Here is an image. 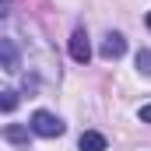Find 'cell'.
<instances>
[{
	"mask_svg": "<svg viewBox=\"0 0 151 151\" xmlns=\"http://www.w3.org/2000/svg\"><path fill=\"white\" fill-rule=\"evenodd\" d=\"M28 127H32V134H39V137H60L63 134V119L53 116L49 109H35Z\"/></svg>",
	"mask_w": 151,
	"mask_h": 151,
	"instance_id": "cell-1",
	"label": "cell"
},
{
	"mask_svg": "<svg viewBox=\"0 0 151 151\" xmlns=\"http://www.w3.org/2000/svg\"><path fill=\"white\" fill-rule=\"evenodd\" d=\"M70 56H74L77 63H88L91 60V42H88V32L84 28H74V35H70Z\"/></svg>",
	"mask_w": 151,
	"mask_h": 151,
	"instance_id": "cell-2",
	"label": "cell"
},
{
	"mask_svg": "<svg viewBox=\"0 0 151 151\" xmlns=\"http://www.w3.org/2000/svg\"><path fill=\"white\" fill-rule=\"evenodd\" d=\"M106 60H119L123 53H127V39L119 35V32H109V35L102 39V49H99Z\"/></svg>",
	"mask_w": 151,
	"mask_h": 151,
	"instance_id": "cell-3",
	"label": "cell"
},
{
	"mask_svg": "<svg viewBox=\"0 0 151 151\" xmlns=\"http://www.w3.org/2000/svg\"><path fill=\"white\" fill-rule=\"evenodd\" d=\"M0 56H4V70L7 74H14L21 63H18V46H14V39H0Z\"/></svg>",
	"mask_w": 151,
	"mask_h": 151,
	"instance_id": "cell-4",
	"label": "cell"
},
{
	"mask_svg": "<svg viewBox=\"0 0 151 151\" xmlns=\"http://www.w3.org/2000/svg\"><path fill=\"white\" fill-rule=\"evenodd\" d=\"M77 148L81 151H106V137H102L99 130H84V134L77 137Z\"/></svg>",
	"mask_w": 151,
	"mask_h": 151,
	"instance_id": "cell-5",
	"label": "cell"
},
{
	"mask_svg": "<svg viewBox=\"0 0 151 151\" xmlns=\"http://www.w3.org/2000/svg\"><path fill=\"white\" fill-rule=\"evenodd\" d=\"M4 137H7L11 144H25V141H28V130H25V127H7Z\"/></svg>",
	"mask_w": 151,
	"mask_h": 151,
	"instance_id": "cell-6",
	"label": "cell"
},
{
	"mask_svg": "<svg viewBox=\"0 0 151 151\" xmlns=\"http://www.w3.org/2000/svg\"><path fill=\"white\" fill-rule=\"evenodd\" d=\"M137 70L151 77V49H141V53H137Z\"/></svg>",
	"mask_w": 151,
	"mask_h": 151,
	"instance_id": "cell-7",
	"label": "cell"
},
{
	"mask_svg": "<svg viewBox=\"0 0 151 151\" xmlns=\"http://www.w3.org/2000/svg\"><path fill=\"white\" fill-rule=\"evenodd\" d=\"M0 95H4V99H0V109H4V113H11V109L18 106V95H14L11 88H7V91H0Z\"/></svg>",
	"mask_w": 151,
	"mask_h": 151,
	"instance_id": "cell-8",
	"label": "cell"
},
{
	"mask_svg": "<svg viewBox=\"0 0 151 151\" xmlns=\"http://www.w3.org/2000/svg\"><path fill=\"white\" fill-rule=\"evenodd\" d=\"M141 119H144V123H151V102H148V106H141Z\"/></svg>",
	"mask_w": 151,
	"mask_h": 151,
	"instance_id": "cell-9",
	"label": "cell"
},
{
	"mask_svg": "<svg viewBox=\"0 0 151 151\" xmlns=\"http://www.w3.org/2000/svg\"><path fill=\"white\" fill-rule=\"evenodd\" d=\"M148 28H151V11H148Z\"/></svg>",
	"mask_w": 151,
	"mask_h": 151,
	"instance_id": "cell-10",
	"label": "cell"
}]
</instances>
